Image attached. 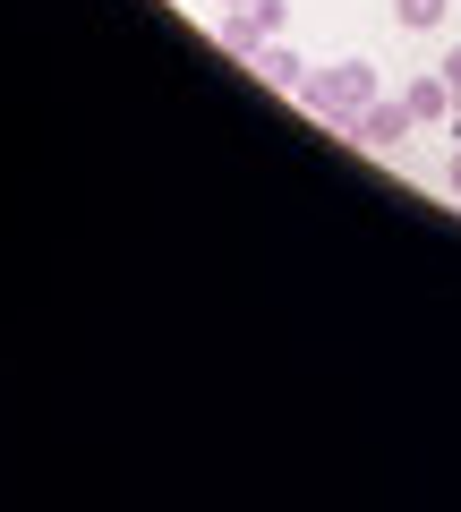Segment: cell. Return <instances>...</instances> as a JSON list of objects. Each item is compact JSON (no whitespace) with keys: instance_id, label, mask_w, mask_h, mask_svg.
Instances as JSON below:
<instances>
[{"instance_id":"obj_5","label":"cell","mask_w":461,"mask_h":512,"mask_svg":"<svg viewBox=\"0 0 461 512\" xmlns=\"http://www.w3.org/2000/svg\"><path fill=\"white\" fill-rule=\"evenodd\" d=\"M214 43H222L231 60H257V52H265V26H257V9H231V18L214 26Z\"/></svg>"},{"instance_id":"obj_6","label":"cell","mask_w":461,"mask_h":512,"mask_svg":"<svg viewBox=\"0 0 461 512\" xmlns=\"http://www.w3.org/2000/svg\"><path fill=\"white\" fill-rule=\"evenodd\" d=\"M444 9H453V0H393V18H402L410 35H427V26H444Z\"/></svg>"},{"instance_id":"obj_2","label":"cell","mask_w":461,"mask_h":512,"mask_svg":"<svg viewBox=\"0 0 461 512\" xmlns=\"http://www.w3.org/2000/svg\"><path fill=\"white\" fill-rule=\"evenodd\" d=\"M410 128H419V120H410V103H402V94H376V103L359 111V128H351V146H376V154H385V146H402Z\"/></svg>"},{"instance_id":"obj_7","label":"cell","mask_w":461,"mask_h":512,"mask_svg":"<svg viewBox=\"0 0 461 512\" xmlns=\"http://www.w3.org/2000/svg\"><path fill=\"white\" fill-rule=\"evenodd\" d=\"M248 9H257L265 35H282V26H291V0H248Z\"/></svg>"},{"instance_id":"obj_1","label":"cell","mask_w":461,"mask_h":512,"mask_svg":"<svg viewBox=\"0 0 461 512\" xmlns=\"http://www.w3.org/2000/svg\"><path fill=\"white\" fill-rule=\"evenodd\" d=\"M368 103H376V69H368V60H333V69H308V77H299V111L325 120L333 137H351Z\"/></svg>"},{"instance_id":"obj_4","label":"cell","mask_w":461,"mask_h":512,"mask_svg":"<svg viewBox=\"0 0 461 512\" xmlns=\"http://www.w3.org/2000/svg\"><path fill=\"white\" fill-rule=\"evenodd\" d=\"M248 69H257L265 86H282V94H299V77H308V60H299V52H291V43H282V35H265V52L248 60Z\"/></svg>"},{"instance_id":"obj_8","label":"cell","mask_w":461,"mask_h":512,"mask_svg":"<svg viewBox=\"0 0 461 512\" xmlns=\"http://www.w3.org/2000/svg\"><path fill=\"white\" fill-rule=\"evenodd\" d=\"M436 69H444V86H453V128H461V43H453L444 60H436Z\"/></svg>"},{"instance_id":"obj_10","label":"cell","mask_w":461,"mask_h":512,"mask_svg":"<svg viewBox=\"0 0 461 512\" xmlns=\"http://www.w3.org/2000/svg\"><path fill=\"white\" fill-rule=\"evenodd\" d=\"M231 9H248V0H231Z\"/></svg>"},{"instance_id":"obj_9","label":"cell","mask_w":461,"mask_h":512,"mask_svg":"<svg viewBox=\"0 0 461 512\" xmlns=\"http://www.w3.org/2000/svg\"><path fill=\"white\" fill-rule=\"evenodd\" d=\"M444 188L461 197V128H453V163H444Z\"/></svg>"},{"instance_id":"obj_3","label":"cell","mask_w":461,"mask_h":512,"mask_svg":"<svg viewBox=\"0 0 461 512\" xmlns=\"http://www.w3.org/2000/svg\"><path fill=\"white\" fill-rule=\"evenodd\" d=\"M402 103H410V120H419V128H453V86H444V69L410 77V86H402Z\"/></svg>"}]
</instances>
